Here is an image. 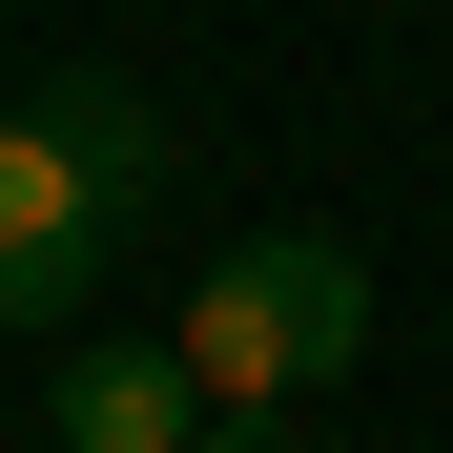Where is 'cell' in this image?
I'll use <instances>...</instances> for the list:
<instances>
[{"instance_id": "cell-3", "label": "cell", "mask_w": 453, "mask_h": 453, "mask_svg": "<svg viewBox=\"0 0 453 453\" xmlns=\"http://www.w3.org/2000/svg\"><path fill=\"white\" fill-rule=\"evenodd\" d=\"M42 412H62V453H206V371L144 330V350H104V330H62V371H42Z\"/></svg>"}, {"instance_id": "cell-4", "label": "cell", "mask_w": 453, "mask_h": 453, "mask_svg": "<svg viewBox=\"0 0 453 453\" xmlns=\"http://www.w3.org/2000/svg\"><path fill=\"white\" fill-rule=\"evenodd\" d=\"M206 453H288V412H206Z\"/></svg>"}, {"instance_id": "cell-2", "label": "cell", "mask_w": 453, "mask_h": 453, "mask_svg": "<svg viewBox=\"0 0 453 453\" xmlns=\"http://www.w3.org/2000/svg\"><path fill=\"white\" fill-rule=\"evenodd\" d=\"M165 350L206 371V412H288V392H330V371L371 350V268L330 248V226H248V248L186 268Z\"/></svg>"}, {"instance_id": "cell-1", "label": "cell", "mask_w": 453, "mask_h": 453, "mask_svg": "<svg viewBox=\"0 0 453 453\" xmlns=\"http://www.w3.org/2000/svg\"><path fill=\"white\" fill-rule=\"evenodd\" d=\"M144 186H165V104L104 83V62H62V83L0 104V330H83L104 310V268H124V226Z\"/></svg>"}]
</instances>
